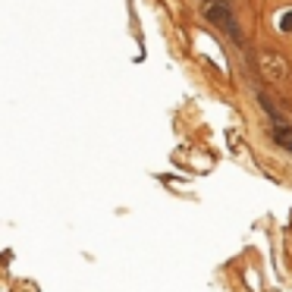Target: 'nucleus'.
I'll use <instances>...</instances> for the list:
<instances>
[{"mask_svg":"<svg viewBox=\"0 0 292 292\" xmlns=\"http://www.w3.org/2000/svg\"><path fill=\"white\" fill-rule=\"evenodd\" d=\"M280 32H292V10H289V13H283V19H280Z\"/></svg>","mask_w":292,"mask_h":292,"instance_id":"nucleus-3","label":"nucleus"},{"mask_svg":"<svg viewBox=\"0 0 292 292\" xmlns=\"http://www.w3.org/2000/svg\"><path fill=\"white\" fill-rule=\"evenodd\" d=\"M208 19L226 25L229 35H233L239 44H242V32H239V25H236V19H233V10H229V3H223V0H211V3H208Z\"/></svg>","mask_w":292,"mask_h":292,"instance_id":"nucleus-1","label":"nucleus"},{"mask_svg":"<svg viewBox=\"0 0 292 292\" xmlns=\"http://www.w3.org/2000/svg\"><path fill=\"white\" fill-rule=\"evenodd\" d=\"M270 135H273V142H277V145H283V148H289V151H292V129H289V126H283V123H280V126H273V132H270Z\"/></svg>","mask_w":292,"mask_h":292,"instance_id":"nucleus-2","label":"nucleus"}]
</instances>
